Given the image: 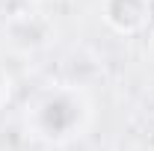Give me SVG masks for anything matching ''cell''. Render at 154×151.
Instances as JSON below:
<instances>
[{
  "label": "cell",
  "mask_w": 154,
  "mask_h": 151,
  "mask_svg": "<svg viewBox=\"0 0 154 151\" xmlns=\"http://www.w3.org/2000/svg\"><path fill=\"white\" fill-rule=\"evenodd\" d=\"M101 18L119 36H136L151 21V0H101Z\"/></svg>",
  "instance_id": "cell-1"
},
{
  "label": "cell",
  "mask_w": 154,
  "mask_h": 151,
  "mask_svg": "<svg viewBox=\"0 0 154 151\" xmlns=\"http://www.w3.org/2000/svg\"><path fill=\"white\" fill-rule=\"evenodd\" d=\"M6 86H9V83H6V74H3V68H0V104L6 101Z\"/></svg>",
  "instance_id": "cell-2"
}]
</instances>
